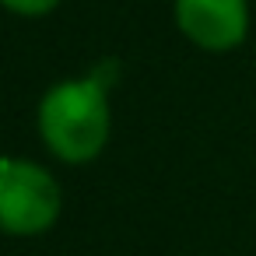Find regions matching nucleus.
Listing matches in <instances>:
<instances>
[{"label": "nucleus", "mask_w": 256, "mask_h": 256, "mask_svg": "<svg viewBox=\"0 0 256 256\" xmlns=\"http://www.w3.org/2000/svg\"><path fill=\"white\" fill-rule=\"evenodd\" d=\"M8 11H14V14H28V18H36V14H46V11H53L60 0H0Z\"/></svg>", "instance_id": "obj_4"}, {"label": "nucleus", "mask_w": 256, "mask_h": 256, "mask_svg": "<svg viewBox=\"0 0 256 256\" xmlns=\"http://www.w3.org/2000/svg\"><path fill=\"white\" fill-rule=\"evenodd\" d=\"M60 214L56 179L22 158H0V228L11 235H39Z\"/></svg>", "instance_id": "obj_2"}, {"label": "nucleus", "mask_w": 256, "mask_h": 256, "mask_svg": "<svg viewBox=\"0 0 256 256\" xmlns=\"http://www.w3.org/2000/svg\"><path fill=\"white\" fill-rule=\"evenodd\" d=\"M39 134L46 148L70 165L92 162L109 140V98L95 78L64 81L39 106Z\"/></svg>", "instance_id": "obj_1"}, {"label": "nucleus", "mask_w": 256, "mask_h": 256, "mask_svg": "<svg viewBox=\"0 0 256 256\" xmlns=\"http://www.w3.org/2000/svg\"><path fill=\"white\" fill-rule=\"evenodd\" d=\"M176 22L200 50L224 53L246 39L249 8L246 0H176Z\"/></svg>", "instance_id": "obj_3"}]
</instances>
